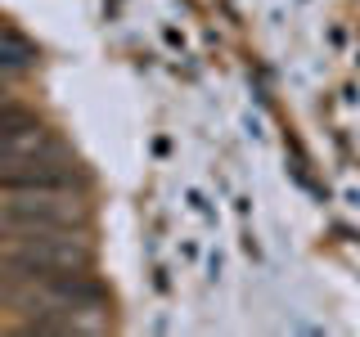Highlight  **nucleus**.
<instances>
[{
  "label": "nucleus",
  "mask_w": 360,
  "mask_h": 337,
  "mask_svg": "<svg viewBox=\"0 0 360 337\" xmlns=\"http://www.w3.org/2000/svg\"><path fill=\"white\" fill-rule=\"evenodd\" d=\"M0 207H5V211H18V216L54 220V225H82V202H77L72 185H27V189H5Z\"/></svg>",
  "instance_id": "obj_1"
},
{
  "label": "nucleus",
  "mask_w": 360,
  "mask_h": 337,
  "mask_svg": "<svg viewBox=\"0 0 360 337\" xmlns=\"http://www.w3.org/2000/svg\"><path fill=\"white\" fill-rule=\"evenodd\" d=\"M14 261L37 265V270H86L90 265V247L77 230L63 234H41V239H22L14 247H5Z\"/></svg>",
  "instance_id": "obj_2"
},
{
  "label": "nucleus",
  "mask_w": 360,
  "mask_h": 337,
  "mask_svg": "<svg viewBox=\"0 0 360 337\" xmlns=\"http://www.w3.org/2000/svg\"><path fill=\"white\" fill-rule=\"evenodd\" d=\"M37 63V50H32L22 37L0 27V77H14V72H27V67Z\"/></svg>",
  "instance_id": "obj_3"
}]
</instances>
